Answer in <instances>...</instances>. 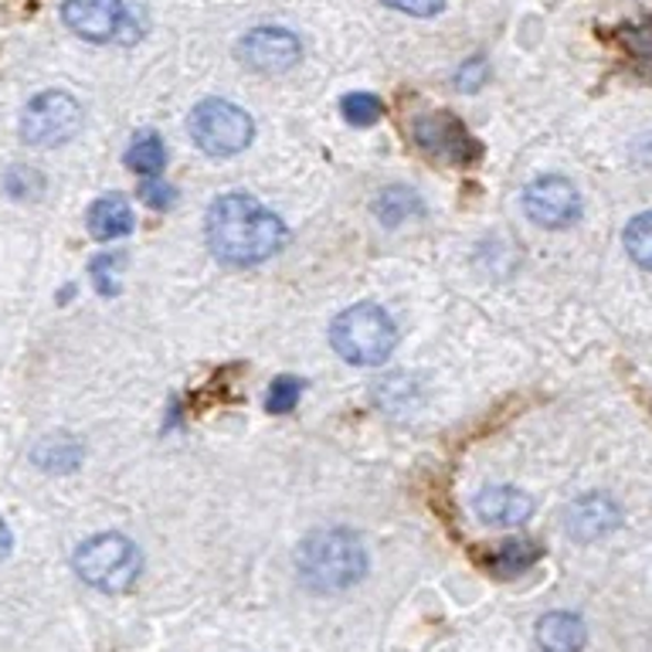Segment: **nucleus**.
I'll return each instance as SVG.
<instances>
[{"label":"nucleus","instance_id":"obj_19","mask_svg":"<svg viewBox=\"0 0 652 652\" xmlns=\"http://www.w3.org/2000/svg\"><path fill=\"white\" fill-rule=\"evenodd\" d=\"M340 109H344V119L350 122V127H374V122L384 116L381 99H378V96H371V93H354V96H344Z\"/></svg>","mask_w":652,"mask_h":652},{"label":"nucleus","instance_id":"obj_10","mask_svg":"<svg viewBox=\"0 0 652 652\" xmlns=\"http://www.w3.org/2000/svg\"><path fill=\"white\" fill-rule=\"evenodd\" d=\"M62 21L86 41H109L127 24L122 0H65Z\"/></svg>","mask_w":652,"mask_h":652},{"label":"nucleus","instance_id":"obj_3","mask_svg":"<svg viewBox=\"0 0 652 652\" xmlns=\"http://www.w3.org/2000/svg\"><path fill=\"white\" fill-rule=\"evenodd\" d=\"M334 350L357 367L384 363L398 347V326L378 303H357L330 323Z\"/></svg>","mask_w":652,"mask_h":652},{"label":"nucleus","instance_id":"obj_23","mask_svg":"<svg viewBox=\"0 0 652 652\" xmlns=\"http://www.w3.org/2000/svg\"><path fill=\"white\" fill-rule=\"evenodd\" d=\"M388 8L394 11H404V14H412V18H432L442 11L445 0H384Z\"/></svg>","mask_w":652,"mask_h":652},{"label":"nucleus","instance_id":"obj_25","mask_svg":"<svg viewBox=\"0 0 652 652\" xmlns=\"http://www.w3.org/2000/svg\"><path fill=\"white\" fill-rule=\"evenodd\" d=\"M14 551V537H11V526L0 520V561H8Z\"/></svg>","mask_w":652,"mask_h":652},{"label":"nucleus","instance_id":"obj_6","mask_svg":"<svg viewBox=\"0 0 652 652\" xmlns=\"http://www.w3.org/2000/svg\"><path fill=\"white\" fill-rule=\"evenodd\" d=\"M82 127V106L68 93H41L21 112V140L41 150L68 143Z\"/></svg>","mask_w":652,"mask_h":652},{"label":"nucleus","instance_id":"obj_21","mask_svg":"<svg viewBox=\"0 0 652 652\" xmlns=\"http://www.w3.org/2000/svg\"><path fill=\"white\" fill-rule=\"evenodd\" d=\"M119 269H122V256L119 252L99 256L93 262V282H96V290L102 296H116L119 293Z\"/></svg>","mask_w":652,"mask_h":652},{"label":"nucleus","instance_id":"obj_11","mask_svg":"<svg viewBox=\"0 0 652 652\" xmlns=\"http://www.w3.org/2000/svg\"><path fill=\"white\" fill-rule=\"evenodd\" d=\"M476 517L489 526H517L534 510V500L513 486H489L476 497Z\"/></svg>","mask_w":652,"mask_h":652},{"label":"nucleus","instance_id":"obj_22","mask_svg":"<svg viewBox=\"0 0 652 652\" xmlns=\"http://www.w3.org/2000/svg\"><path fill=\"white\" fill-rule=\"evenodd\" d=\"M140 200L146 204V208H153V211H171L174 204H177V191L171 184L146 177L143 187H140Z\"/></svg>","mask_w":652,"mask_h":652},{"label":"nucleus","instance_id":"obj_9","mask_svg":"<svg viewBox=\"0 0 652 652\" xmlns=\"http://www.w3.org/2000/svg\"><path fill=\"white\" fill-rule=\"evenodd\" d=\"M303 55V45L293 31L285 28H256L238 41V58L252 72L262 75H279L290 72Z\"/></svg>","mask_w":652,"mask_h":652},{"label":"nucleus","instance_id":"obj_17","mask_svg":"<svg viewBox=\"0 0 652 652\" xmlns=\"http://www.w3.org/2000/svg\"><path fill=\"white\" fill-rule=\"evenodd\" d=\"M163 163H167V146H163V140L150 130L137 133L127 150V167L143 177H156L163 171Z\"/></svg>","mask_w":652,"mask_h":652},{"label":"nucleus","instance_id":"obj_2","mask_svg":"<svg viewBox=\"0 0 652 652\" xmlns=\"http://www.w3.org/2000/svg\"><path fill=\"white\" fill-rule=\"evenodd\" d=\"M296 570L303 588L316 595H340L363 582L367 575V551L357 534L340 526L316 530L296 551Z\"/></svg>","mask_w":652,"mask_h":652},{"label":"nucleus","instance_id":"obj_1","mask_svg":"<svg viewBox=\"0 0 652 652\" xmlns=\"http://www.w3.org/2000/svg\"><path fill=\"white\" fill-rule=\"evenodd\" d=\"M211 256L225 265H259L285 244V225L249 194H221L204 221Z\"/></svg>","mask_w":652,"mask_h":652},{"label":"nucleus","instance_id":"obj_4","mask_svg":"<svg viewBox=\"0 0 652 652\" xmlns=\"http://www.w3.org/2000/svg\"><path fill=\"white\" fill-rule=\"evenodd\" d=\"M72 567H75V575L86 585H93L96 591L119 595L137 585L143 570V554L122 534H96L75 551Z\"/></svg>","mask_w":652,"mask_h":652},{"label":"nucleus","instance_id":"obj_16","mask_svg":"<svg viewBox=\"0 0 652 652\" xmlns=\"http://www.w3.org/2000/svg\"><path fill=\"white\" fill-rule=\"evenodd\" d=\"M422 211H425V204H422V197L412 187H388L374 200V215L388 228H394V225H401L408 218H419Z\"/></svg>","mask_w":652,"mask_h":652},{"label":"nucleus","instance_id":"obj_13","mask_svg":"<svg viewBox=\"0 0 652 652\" xmlns=\"http://www.w3.org/2000/svg\"><path fill=\"white\" fill-rule=\"evenodd\" d=\"M619 507L611 503L608 497H585L578 503H570L567 510V530L582 541H595L601 534H608V530L619 526Z\"/></svg>","mask_w":652,"mask_h":652},{"label":"nucleus","instance_id":"obj_24","mask_svg":"<svg viewBox=\"0 0 652 652\" xmlns=\"http://www.w3.org/2000/svg\"><path fill=\"white\" fill-rule=\"evenodd\" d=\"M459 89H466V93H472V89H479L482 82H486V62L482 58H472V62H466L463 68H459Z\"/></svg>","mask_w":652,"mask_h":652},{"label":"nucleus","instance_id":"obj_5","mask_svg":"<svg viewBox=\"0 0 652 652\" xmlns=\"http://www.w3.org/2000/svg\"><path fill=\"white\" fill-rule=\"evenodd\" d=\"M191 140L208 156H235L256 137V122L241 106L228 99H204L191 109L187 119Z\"/></svg>","mask_w":652,"mask_h":652},{"label":"nucleus","instance_id":"obj_15","mask_svg":"<svg viewBox=\"0 0 652 652\" xmlns=\"http://www.w3.org/2000/svg\"><path fill=\"white\" fill-rule=\"evenodd\" d=\"M541 554L544 551L534 541H503L500 547L486 551L479 561H482L486 570H493V575H500V578H510V575H520V570H526L530 564H537Z\"/></svg>","mask_w":652,"mask_h":652},{"label":"nucleus","instance_id":"obj_8","mask_svg":"<svg viewBox=\"0 0 652 652\" xmlns=\"http://www.w3.org/2000/svg\"><path fill=\"white\" fill-rule=\"evenodd\" d=\"M523 211L541 228H567L582 215V194L564 177H541L523 191Z\"/></svg>","mask_w":652,"mask_h":652},{"label":"nucleus","instance_id":"obj_14","mask_svg":"<svg viewBox=\"0 0 652 652\" xmlns=\"http://www.w3.org/2000/svg\"><path fill=\"white\" fill-rule=\"evenodd\" d=\"M86 225H89V235L96 241H116V238H127L133 231V208L130 200L122 194H106L99 197L89 215H86Z\"/></svg>","mask_w":652,"mask_h":652},{"label":"nucleus","instance_id":"obj_12","mask_svg":"<svg viewBox=\"0 0 652 652\" xmlns=\"http://www.w3.org/2000/svg\"><path fill=\"white\" fill-rule=\"evenodd\" d=\"M534 639L544 652H582L588 642V626L575 611H547L537 619Z\"/></svg>","mask_w":652,"mask_h":652},{"label":"nucleus","instance_id":"obj_20","mask_svg":"<svg viewBox=\"0 0 652 652\" xmlns=\"http://www.w3.org/2000/svg\"><path fill=\"white\" fill-rule=\"evenodd\" d=\"M300 394H303V381L282 374V378L272 381V388L265 394V408H269L272 415H285V412H293V408H296Z\"/></svg>","mask_w":652,"mask_h":652},{"label":"nucleus","instance_id":"obj_7","mask_svg":"<svg viewBox=\"0 0 652 652\" xmlns=\"http://www.w3.org/2000/svg\"><path fill=\"white\" fill-rule=\"evenodd\" d=\"M415 143L445 163H456V167H469L482 156V146L469 137V130L463 127V119H456L453 112H432V116H419L415 119Z\"/></svg>","mask_w":652,"mask_h":652},{"label":"nucleus","instance_id":"obj_18","mask_svg":"<svg viewBox=\"0 0 652 652\" xmlns=\"http://www.w3.org/2000/svg\"><path fill=\"white\" fill-rule=\"evenodd\" d=\"M622 241H626V252H629L642 269L652 272V211L635 215V218L626 225Z\"/></svg>","mask_w":652,"mask_h":652}]
</instances>
